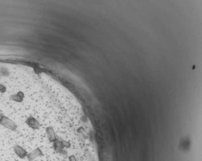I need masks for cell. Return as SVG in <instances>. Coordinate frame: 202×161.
Instances as JSON below:
<instances>
[{
	"label": "cell",
	"instance_id": "obj_3",
	"mask_svg": "<svg viewBox=\"0 0 202 161\" xmlns=\"http://www.w3.org/2000/svg\"><path fill=\"white\" fill-rule=\"evenodd\" d=\"M14 152H15V154H16L21 159L25 158V157L28 155L27 152L25 150V149L22 148L20 146H18V145H16V146L14 147Z\"/></svg>",
	"mask_w": 202,
	"mask_h": 161
},
{
	"label": "cell",
	"instance_id": "obj_6",
	"mask_svg": "<svg viewBox=\"0 0 202 161\" xmlns=\"http://www.w3.org/2000/svg\"><path fill=\"white\" fill-rule=\"evenodd\" d=\"M2 116H3V115H1V114H0V119H1V117H2Z\"/></svg>",
	"mask_w": 202,
	"mask_h": 161
},
{
	"label": "cell",
	"instance_id": "obj_2",
	"mask_svg": "<svg viewBox=\"0 0 202 161\" xmlns=\"http://www.w3.org/2000/svg\"><path fill=\"white\" fill-rule=\"evenodd\" d=\"M26 123L30 127L33 129H38L40 127V123L33 116H30L27 118Z\"/></svg>",
	"mask_w": 202,
	"mask_h": 161
},
{
	"label": "cell",
	"instance_id": "obj_4",
	"mask_svg": "<svg viewBox=\"0 0 202 161\" xmlns=\"http://www.w3.org/2000/svg\"><path fill=\"white\" fill-rule=\"evenodd\" d=\"M46 131H47V137H48V139H49L50 142L53 143V142H54L55 141L58 139L56 135V134H55V132H54L52 127H47Z\"/></svg>",
	"mask_w": 202,
	"mask_h": 161
},
{
	"label": "cell",
	"instance_id": "obj_1",
	"mask_svg": "<svg viewBox=\"0 0 202 161\" xmlns=\"http://www.w3.org/2000/svg\"><path fill=\"white\" fill-rule=\"evenodd\" d=\"M0 125H1L2 126L13 131H16L17 127L16 123L14 122L12 120L9 119V118L4 115H3L1 118L0 119Z\"/></svg>",
	"mask_w": 202,
	"mask_h": 161
},
{
	"label": "cell",
	"instance_id": "obj_5",
	"mask_svg": "<svg viewBox=\"0 0 202 161\" xmlns=\"http://www.w3.org/2000/svg\"><path fill=\"white\" fill-rule=\"evenodd\" d=\"M41 155H42V152H41V150L39 148H37L33 152L30 153L29 154H28L27 157L29 160H32L35 159H36L37 157L40 156Z\"/></svg>",
	"mask_w": 202,
	"mask_h": 161
}]
</instances>
